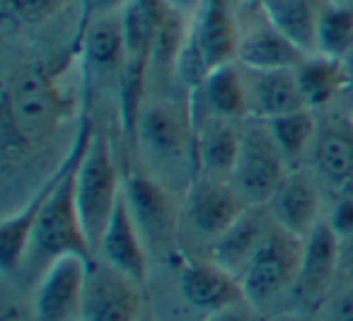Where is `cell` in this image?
Here are the masks:
<instances>
[{
  "label": "cell",
  "instance_id": "6da1fadb",
  "mask_svg": "<svg viewBox=\"0 0 353 321\" xmlns=\"http://www.w3.org/2000/svg\"><path fill=\"white\" fill-rule=\"evenodd\" d=\"M94 126L88 116L80 118L78 133L61 162V176L51 189L49 198L41 205L39 220H37L32 247L27 253V261L32 266L41 261V266H49L51 261L61 256H83L92 261L94 253L85 237L83 220L78 213V200H75V181H78V167L83 160V152L92 136Z\"/></svg>",
  "mask_w": 353,
  "mask_h": 321
},
{
  "label": "cell",
  "instance_id": "7a4b0ae2",
  "mask_svg": "<svg viewBox=\"0 0 353 321\" xmlns=\"http://www.w3.org/2000/svg\"><path fill=\"white\" fill-rule=\"evenodd\" d=\"M70 102L54 75L44 68L25 70L3 94V143L6 160L49 141L65 121Z\"/></svg>",
  "mask_w": 353,
  "mask_h": 321
},
{
  "label": "cell",
  "instance_id": "3957f363",
  "mask_svg": "<svg viewBox=\"0 0 353 321\" xmlns=\"http://www.w3.org/2000/svg\"><path fill=\"white\" fill-rule=\"evenodd\" d=\"M138 155L155 167L157 181L165 184L167 176H179L187 172L196 174V157H194V118L170 99H145L138 114L136 138H133Z\"/></svg>",
  "mask_w": 353,
  "mask_h": 321
},
{
  "label": "cell",
  "instance_id": "277c9868",
  "mask_svg": "<svg viewBox=\"0 0 353 321\" xmlns=\"http://www.w3.org/2000/svg\"><path fill=\"white\" fill-rule=\"evenodd\" d=\"M123 191V174L117 165L112 150V141L102 128H94L83 152L75 181V200L83 220L85 237H88L92 253H97L99 239L114 215Z\"/></svg>",
  "mask_w": 353,
  "mask_h": 321
},
{
  "label": "cell",
  "instance_id": "5b68a950",
  "mask_svg": "<svg viewBox=\"0 0 353 321\" xmlns=\"http://www.w3.org/2000/svg\"><path fill=\"white\" fill-rule=\"evenodd\" d=\"M290 172L266 121L247 118L240 126V152H237L232 186L247 205H269L276 189Z\"/></svg>",
  "mask_w": 353,
  "mask_h": 321
},
{
  "label": "cell",
  "instance_id": "8992f818",
  "mask_svg": "<svg viewBox=\"0 0 353 321\" xmlns=\"http://www.w3.org/2000/svg\"><path fill=\"white\" fill-rule=\"evenodd\" d=\"M300 258H303V239L281 225H271L264 244L240 276L247 302L256 309H264L288 292L293 295Z\"/></svg>",
  "mask_w": 353,
  "mask_h": 321
},
{
  "label": "cell",
  "instance_id": "52a82bcc",
  "mask_svg": "<svg viewBox=\"0 0 353 321\" xmlns=\"http://www.w3.org/2000/svg\"><path fill=\"white\" fill-rule=\"evenodd\" d=\"M237 22L240 41L235 63L245 70H293L307 56L266 17L259 0H240Z\"/></svg>",
  "mask_w": 353,
  "mask_h": 321
},
{
  "label": "cell",
  "instance_id": "ba28073f",
  "mask_svg": "<svg viewBox=\"0 0 353 321\" xmlns=\"http://www.w3.org/2000/svg\"><path fill=\"white\" fill-rule=\"evenodd\" d=\"M92 261L83 256H61L41 271L32 297V314L37 316V321L78 319Z\"/></svg>",
  "mask_w": 353,
  "mask_h": 321
},
{
  "label": "cell",
  "instance_id": "9c48e42d",
  "mask_svg": "<svg viewBox=\"0 0 353 321\" xmlns=\"http://www.w3.org/2000/svg\"><path fill=\"white\" fill-rule=\"evenodd\" d=\"M143 314V287L94 258L90 263L78 321H138Z\"/></svg>",
  "mask_w": 353,
  "mask_h": 321
},
{
  "label": "cell",
  "instance_id": "30bf717a",
  "mask_svg": "<svg viewBox=\"0 0 353 321\" xmlns=\"http://www.w3.org/2000/svg\"><path fill=\"white\" fill-rule=\"evenodd\" d=\"M250 205L240 198L230 179L208 174H194L184 189L182 213L192 227L206 239H216L240 218Z\"/></svg>",
  "mask_w": 353,
  "mask_h": 321
},
{
  "label": "cell",
  "instance_id": "8fae6325",
  "mask_svg": "<svg viewBox=\"0 0 353 321\" xmlns=\"http://www.w3.org/2000/svg\"><path fill=\"white\" fill-rule=\"evenodd\" d=\"M123 194L145 239V247L148 244L155 249L170 247L176 234V208L170 186L145 172L133 169L123 174Z\"/></svg>",
  "mask_w": 353,
  "mask_h": 321
},
{
  "label": "cell",
  "instance_id": "7c38bea8",
  "mask_svg": "<svg viewBox=\"0 0 353 321\" xmlns=\"http://www.w3.org/2000/svg\"><path fill=\"white\" fill-rule=\"evenodd\" d=\"M80 63L88 85L112 87L119 92L123 68V17L107 15L80 30Z\"/></svg>",
  "mask_w": 353,
  "mask_h": 321
},
{
  "label": "cell",
  "instance_id": "4fadbf2b",
  "mask_svg": "<svg viewBox=\"0 0 353 321\" xmlns=\"http://www.w3.org/2000/svg\"><path fill=\"white\" fill-rule=\"evenodd\" d=\"M341 266V239L327 222V218L303 239V258H300L298 282L293 287V297L312 309L324 300L332 280Z\"/></svg>",
  "mask_w": 353,
  "mask_h": 321
},
{
  "label": "cell",
  "instance_id": "5bb4252c",
  "mask_svg": "<svg viewBox=\"0 0 353 321\" xmlns=\"http://www.w3.org/2000/svg\"><path fill=\"white\" fill-rule=\"evenodd\" d=\"M99 261H104L107 266L117 268L119 273H123L126 278H131L133 282H138L141 287H145L148 282V247L143 239L141 229L136 225L131 208H128L126 194L121 191L114 215L109 220L107 229H104L102 239H99ZM94 253V256H97Z\"/></svg>",
  "mask_w": 353,
  "mask_h": 321
},
{
  "label": "cell",
  "instance_id": "9a60e30c",
  "mask_svg": "<svg viewBox=\"0 0 353 321\" xmlns=\"http://www.w3.org/2000/svg\"><path fill=\"white\" fill-rule=\"evenodd\" d=\"M194 44L199 46L208 70L235 63L240 22H237L235 0H203L201 10L189 27Z\"/></svg>",
  "mask_w": 353,
  "mask_h": 321
},
{
  "label": "cell",
  "instance_id": "2e32d148",
  "mask_svg": "<svg viewBox=\"0 0 353 321\" xmlns=\"http://www.w3.org/2000/svg\"><path fill=\"white\" fill-rule=\"evenodd\" d=\"M312 169L327 186L348 191L353 186V118L324 116L317 123V136L310 152Z\"/></svg>",
  "mask_w": 353,
  "mask_h": 321
},
{
  "label": "cell",
  "instance_id": "e0dca14e",
  "mask_svg": "<svg viewBox=\"0 0 353 321\" xmlns=\"http://www.w3.org/2000/svg\"><path fill=\"white\" fill-rule=\"evenodd\" d=\"M269 213L276 225L305 239L322 222V198L314 176L305 167L290 169L274 198L269 200Z\"/></svg>",
  "mask_w": 353,
  "mask_h": 321
},
{
  "label": "cell",
  "instance_id": "ac0fdd59",
  "mask_svg": "<svg viewBox=\"0 0 353 321\" xmlns=\"http://www.w3.org/2000/svg\"><path fill=\"white\" fill-rule=\"evenodd\" d=\"M179 290L184 300L203 314H213V311L247 302L240 278L211 258L184 261L179 268Z\"/></svg>",
  "mask_w": 353,
  "mask_h": 321
},
{
  "label": "cell",
  "instance_id": "d6986e66",
  "mask_svg": "<svg viewBox=\"0 0 353 321\" xmlns=\"http://www.w3.org/2000/svg\"><path fill=\"white\" fill-rule=\"evenodd\" d=\"M194 118V157L196 174L230 179L240 152V126L242 121L213 116L199 112Z\"/></svg>",
  "mask_w": 353,
  "mask_h": 321
},
{
  "label": "cell",
  "instance_id": "ffe728a7",
  "mask_svg": "<svg viewBox=\"0 0 353 321\" xmlns=\"http://www.w3.org/2000/svg\"><path fill=\"white\" fill-rule=\"evenodd\" d=\"M271 225L274 218L269 213V205H250L221 237L213 239L208 258L240 278L264 244Z\"/></svg>",
  "mask_w": 353,
  "mask_h": 321
},
{
  "label": "cell",
  "instance_id": "44dd1931",
  "mask_svg": "<svg viewBox=\"0 0 353 321\" xmlns=\"http://www.w3.org/2000/svg\"><path fill=\"white\" fill-rule=\"evenodd\" d=\"M242 68V65H240ZM247 104L250 118L271 121V118L288 116L300 109H307L303 92L298 87V78L293 70H245Z\"/></svg>",
  "mask_w": 353,
  "mask_h": 321
},
{
  "label": "cell",
  "instance_id": "7402d4cb",
  "mask_svg": "<svg viewBox=\"0 0 353 321\" xmlns=\"http://www.w3.org/2000/svg\"><path fill=\"white\" fill-rule=\"evenodd\" d=\"M194 102L201 107V112L213 114V116L247 121L250 104H247V85L242 68L237 63H228L211 70L201 90L194 92Z\"/></svg>",
  "mask_w": 353,
  "mask_h": 321
},
{
  "label": "cell",
  "instance_id": "603a6c76",
  "mask_svg": "<svg viewBox=\"0 0 353 321\" xmlns=\"http://www.w3.org/2000/svg\"><path fill=\"white\" fill-rule=\"evenodd\" d=\"M295 78L303 92L307 109L322 112L339 92L348 85V75L343 68V61L329 59L322 54H307L295 65Z\"/></svg>",
  "mask_w": 353,
  "mask_h": 321
},
{
  "label": "cell",
  "instance_id": "cb8c5ba5",
  "mask_svg": "<svg viewBox=\"0 0 353 321\" xmlns=\"http://www.w3.org/2000/svg\"><path fill=\"white\" fill-rule=\"evenodd\" d=\"M266 17L298 46L303 54H314L317 20L327 0H259Z\"/></svg>",
  "mask_w": 353,
  "mask_h": 321
},
{
  "label": "cell",
  "instance_id": "d4e9b609",
  "mask_svg": "<svg viewBox=\"0 0 353 321\" xmlns=\"http://www.w3.org/2000/svg\"><path fill=\"white\" fill-rule=\"evenodd\" d=\"M317 123L319 116L312 109H300L288 116L271 118L266 121L271 136H274L276 145H279L283 160L288 162L290 169L303 167V162L310 157L314 145V136H317Z\"/></svg>",
  "mask_w": 353,
  "mask_h": 321
},
{
  "label": "cell",
  "instance_id": "484cf974",
  "mask_svg": "<svg viewBox=\"0 0 353 321\" xmlns=\"http://www.w3.org/2000/svg\"><path fill=\"white\" fill-rule=\"evenodd\" d=\"M353 49V3L327 0L317 20L314 54L343 61Z\"/></svg>",
  "mask_w": 353,
  "mask_h": 321
},
{
  "label": "cell",
  "instance_id": "4316f807",
  "mask_svg": "<svg viewBox=\"0 0 353 321\" xmlns=\"http://www.w3.org/2000/svg\"><path fill=\"white\" fill-rule=\"evenodd\" d=\"M327 222L339 234V239H346L353 234V191H343L341 198L334 203L332 213H329Z\"/></svg>",
  "mask_w": 353,
  "mask_h": 321
},
{
  "label": "cell",
  "instance_id": "83f0119b",
  "mask_svg": "<svg viewBox=\"0 0 353 321\" xmlns=\"http://www.w3.org/2000/svg\"><path fill=\"white\" fill-rule=\"evenodd\" d=\"M6 3V10L10 15L20 17V20H34L46 12H51L61 0H3Z\"/></svg>",
  "mask_w": 353,
  "mask_h": 321
},
{
  "label": "cell",
  "instance_id": "f1b7e54d",
  "mask_svg": "<svg viewBox=\"0 0 353 321\" xmlns=\"http://www.w3.org/2000/svg\"><path fill=\"white\" fill-rule=\"evenodd\" d=\"M131 3H136V0H83V20H80V27L97 20V17L119 15V12L126 10Z\"/></svg>",
  "mask_w": 353,
  "mask_h": 321
},
{
  "label": "cell",
  "instance_id": "f546056e",
  "mask_svg": "<svg viewBox=\"0 0 353 321\" xmlns=\"http://www.w3.org/2000/svg\"><path fill=\"white\" fill-rule=\"evenodd\" d=\"M201 321H266V316L261 314V309L250 304V302H240V304L228 307V309L203 314Z\"/></svg>",
  "mask_w": 353,
  "mask_h": 321
},
{
  "label": "cell",
  "instance_id": "4dcf8cb0",
  "mask_svg": "<svg viewBox=\"0 0 353 321\" xmlns=\"http://www.w3.org/2000/svg\"><path fill=\"white\" fill-rule=\"evenodd\" d=\"M165 6L170 8L172 12H176V15H182L184 20L192 22L194 17H196V12L201 10L203 0H165Z\"/></svg>",
  "mask_w": 353,
  "mask_h": 321
},
{
  "label": "cell",
  "instance_id": "1f68e13d",
  "mask_svg": "<svg viewBox=\"0 0 353 321\" xmlns=\"http://www.w3.org/2000/svg\"><path fill=\"white\" fill-rule=\"evenodd\" d=\"M332 321H353V290L343 292V295L334 302Z\"/></svg>",
  "mask_w": 353,
  "mask_h": 321
},
{
  "label": "cell",
  "instance_id": "d6a6232c",
  "mask_svg": "<svg viewBox=\"0 0 353 321\" xmlns=\"http://www.w3.org/2000/svg\"><path fill=\"white\" fill-rule=\"evenodd\" d=\"M341 261H346L353 268V234L346 239H341Z\"/></svg>",
  "mask_w": 353,
  "mask_h": 321
},
{
  "label": "cell",
  "instance_id": "836d02e7",
  "mask_svg": "<svg viewBox=\"0 0 353 321\" xmlns=\"http://www.w3.org/2000/svg\"><path fill=\"white\" fill-rule=\"evenodd\" d=\"M266 321H317L312 319L310 314H279L274 319H266Z\"/></svg>",
  "mask_w": 353,
  "mask_h": 321
},
{
  "label": "cell",
  "instance_id": "e575fe53",
  "mask_svg": "<svg viewBox=\"0 0 353 321\" xmlns=\"http://www.w3.org/2000/svg\"><path fill=\"white\" fill-rule=\"evenodd\" d=\"M343 68H346V75H348V85H353V49H351V54L343 59Z\"/></svg>",
  "mask_w": 353,
  "mask_h": 321
},
{
  "label": "cell",
  "instance_id": "d590c367",
  "mask_svg": "<svg viewBox=\"0 0 353 321\" xmlns=\"http://www.w3.org/2000/svg\"><path fill=\"white\" fill-rule=\"evenodd\" d=\"M138 321H155V319H152L150 314H143V316H141V319H138Z\"/></svg>",
  "mask_w": 353,
  "mask_h": 321
},
{
  "label": "cell",
  "instance_id": "8d00e7d4",
  "mask_svg": "<svg viewBox=\"0 0 353 321\" xmlns=\"http://www.w3.org/2000/svg\"><path fill=\"white\" fill-rule=\"evenodd\" d=\"M336 3H343V0H336Z\"/></svg>",
  "mask_w": 353,
  "mask_h": 321
},
{
  "label": "cell",
  "instance_id": "74e56055",
  "mask_svg": "<svg viewBox=\"0 0 353 321\" xmlns=\"http://www.w3.org/2000/svg\"><path fill=\"white\" fill-rule=\"evenodd\" d=\"M348 3H353V0H348Z\"/></svg>",
  "mask_w": 353,
  "mask_h": 321
},
{
  "label": "cell",
  "instance_id": "f35d334b",
  "mask_svg": "<svg viewBox=\"0 0 353 321\" xmlns=\"http://www.w3.org/2000/svg\"><path fill=\"white\" fill-rule=\"evenodd\" d=\"M235 3H240V0H235Z\"/></svg>",
  "mask_w": 353,
  "mask_h": 321
},
{
  "label": "cell",
  "instance_id": "ab89813d",
  "mask_svg": "<svg viewBox=\"0 0 353 321\" xmlns=\"http://www.w3.org/2000/svg\"><path fill=\"white\" fill-rule=\"evenodd\" d=\"M351 118H353V114H351Z\"/></svg>",
  "mask_w": 353,
  "mask_h": 321
},
{
  "label": "cell",
  "instance_id": "60d3db41",
  "mask_svg": "<svg viewBox=\"0 0 353 321\" xmlns=\"http://www.w3.org/2000/svg\"><path fill=\"white\" fill-rule=\"evenodd\" d=\"M351 191H353V186H351Z\"/></svg>",
  "mask_w": 353,
  "mask_h": 321
}]
</instances>
